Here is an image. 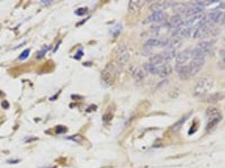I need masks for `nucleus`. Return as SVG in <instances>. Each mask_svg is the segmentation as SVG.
Instances as JSON below:
<instances>
[{
    "label": "nucleus",
    "mask_w": 225,
    "mask_h": 168,
    "mask_svg": "<svg viewBox=\"0 0 225 168\" xmlns=\"http://www.w3.org/2000/svg\"><path fill=\"white\" fill-rule=\"evenodd\" d=\"M172 66H171V64H169V63H167V64H164V65L161 66V70H160V76H168V75H170L171 73H172Z\"/></svg>",
    "instance_id": "16"
},
{
    "label": "nucleus",
    "mask_w": 225,
    "mask_h": 168,
    "mask_svg": "<svg viewBox=\"0 0 225 168\" xmlns=\"http://www.w3.org/2000/svg\"><path fill=\"white\" fill-rule=\"evenodd\" d=\"M1 105H2L4 108H8V107H9V103L7 102V101H4V102L1 103Z\"/></svg>",
    "instance_id": "29"
},
{
    "label": "nucleus",
    "mask_w": 225,
    "mask_h": 168,
    "mask_svg": "<svg viewBox=\"0 0 225 168\" xmlns=\"http://www.w3.org/2000/svg\"><path fill=\"white\" fill-rule=\"evenodd\" d=\"M112 118H113V113L107 112V113H105V114H104L103 119H104V121H105V122H108L110 119H112Z\"/></svg>",
    "instance_id": "26"
},
{
    "label": "nucleus",
    "mask_w": 225,
    "mask_h": 168,
    "mask_svg": "<svg viewBox=\"0 0 225 168\" xmlns=\"http://www.w3.org/2000/svg\"><path fill=\"white\" fill-rule=\"evenodd\" d=\"M66 131V128L63 126H57L55 128V132L56 133H59V135H60V133H64Z\"/></svg>",
    "instance_id": "24"
},
{
    "label": "nucleus",
    "mask_w": 225,
    "mask_h": 168,
    "mask_svg": "<svg viewBox=\"0 0 225 168\" xmlns=\"http://www.w3.org/2000/svg\"><path fill=\"white\" fill-rule=\"evenodd\" d=\"M221 24H222L223 26H225V14H224V16H223V19H222V21H221Z\"/></svg>",
    "instance_id": "32"
},
{
    "label": "nucleus",
    "mask_w": 225,
    "mask_h": 168,
    "mask_svg": "<svg viewBox=\"0 0 225 168\" xmlns=\"http://www.w3.org/2000/svg\"><path fill=\"white\" fill-rule=\"evenodd\" d=\"M222 98H223V94L214 93V94H212V95H209V97H207L206 101H207V102H216V101L221 100Z\"/></svg>",
    "instance_id": "18"
},
{
    "label": "nucleus",
    "mask_w": 225,
    "mask_h": 168,
    "mask_svg": "<svg viewBox=\"0 0 225 168\" xmlns=\"http://www.w3.org/2000/svg\"><path fill=\"white\" fill-rule=\"evenodd\" d=\"M192 60V48H187L185 51L178 53V55L176 57V61L178 65H188L190 61Z\"/></svg>",
    "instance_id": "4"
},
{
    "label": "nucleus",
    "mask_w": 225,
    "mask_h": 168,
    "mask_svg": "<svg viewBox=\"0 0 225 168\" xmlns=\"http://www.w3.org/2000/svg\"><path fill=\"white\" fill-rule=\"evenodd\" d=\"M206 117H207V126H206L207 131H209L211 129H213V128L221 121V119H222V116H221L220 111H218L216 108H209V109H207Z\"/></svg>",
    "instance_id": "3"
},
{
    "label": "nucleus",
    "mask_w": 225,
    "mask_h": 168,
    "mask_svg": "<svg viewBox=\"0 0 225 168\" xmlns=\"http://www.w3.org/2000/svg\"><path fill=\"white\" fill-rule=\"evenodd\" d=\"M41 4L42 5H50V4H52L51 1H48V0H43V1H41Z\"/></svg>",
    "instance_id": "28"
},
{
    "label": "nucleus",
    "mask_w": 225,
    "mask_h": 168,
    "mask_svg": "<svg viewBox=\"0 0 225 168\" xmlns=\"http://www.w3.org/2000/svg\"><path fill=\"white\" fill-rule=\"evenodd\" d=\"M168 25L170 28H174V27H180L183 25V17L180 16L179 14H176L171 17L168 18Z\"/></svg>",
    "instance_id": "9"
},
{
    "label": "nucleus",
    "mask_w": 225,
    "mask_h": 168,
    "mask_svg": "<svg viewBox=\"0 0 225 168\" xmlns=\"http://www.w3.org/2000/svg\"><path fill=\"white\" fill-rule=\"evenodd\" d=\"M133 77L136 80V81H139V82H141L142 80L144 79V73H143V71L141 70H135L134 72H133Z\"/></svg>",
    "instance_id": "20"
},
{
    "label": "nucleus",
    "mask_w": 225,
    "mask_h": 168,
    "mask_svg": "<svg viewBox=\"0 0 225 168\" xmlns=\"http://www.w3.org/2000/svg\"><path fill=\"white\" fill-rule=\"evenodd\" d=\"M223 16L224 14L221 11L220 9H214L212 13L207 15V18L209 20V24H216V23H221L222 19H223Z\"/></svg>",
    "instance_id": "8"
},
{
    "label": "nucleus",
    "mask_w": 225,
    "mask_h": 168,
    "mask_svg": "<svg viewBox=\"0 0 225 168\" xmlns=\"http://www.w3.org/2000/svg\"><path fill=\"white\" fill-rule=\"evenodd\" d=\"M161 55H162V57L164 58V61L167 62V63H169L171 60H174V58L177 57L178 52H177L176 48H167L163 53H161Z\"/></svg>",
    "instance_id": "11"
},
{
    "label": "nucleus",
    "mask_w": 225,
    "mask_h": 168,
    "mask_svg": "<svg viewBox=\"0 0 225 168\" xmlns=\"http://www.w3.org/2000/svg\"><path fill=\"white\" fill-rule=\"evenodd\" d=\"M144 5L143 1H131L128 4V11L133 15H136L140 13L141 7Z\"/></svg>",
    "instance_id": "12"
},
{
    "label": "nucleus",
    "mask_w": 225,
    "mask_h": 168,
    "mask_svg": "<svg viewBox=\"0 0 225 168\" xmlns=\"http://www.w3.org/2000/svg\"><path fill=\"white\" fill-rule=\"evenodd\" d=\"M224 43H225V39H224Z\"/></svg>",
    "instance_id": "33"
},
{
    "label": "nucleus",
    "mask_w": 225,
    "mask_h": 168,
    "mask_svg": "<svg viewBox=\"0 0 225 168\" xmlns=\"http://www.w3.org/2000/svg\"><path fill=\"white\" fill-rule=\"evenodd\" d=\"M116 67L113 64H107L106 67L104 69V71L101 72V81L106 86H110L115 80H116Z\"/></svg>",
    "instance_id": "2"
},
{
    "label": "nucleus",
    "mask_w": 225,
    "mask_h": 168,
    "mask_svg": "<svg viewBox=\"0 0 225 168\" xmlns=\"http://www.w3.org/2000/svg\"><path fill=\"white\" fill-rule=\"evenodd\" d=\"M29 52H31V51H29L28 48H27V49H25V51H24L23 53L20 54V56H19V60H22V61L26 60V58L28 57V55H29Z\"/></svg>",
    "instance_id": "23"
},
{
    "label": "nucleus",
    "mask_w": 225,
    "mask_h": 168,
    "mask_svg": "<svg viewBox=\"0 0 225 168\" xmlns=\"http://www.w3.org/2000/svg\"><path fill=\"white\" fill-rule=\"evenodd\" d=\"M86 13H87V8H79L75 10V15H78V16H83L86 15Z\"/></svg>",
    "instance_id": "25"
},
{
    "label": "nucleus",
    "mask_w": 225,
    "mask_h": 168,
    "mask_svg": "<svg viewBox=\"0 0 225 168\" xmlns=\"http://www.w3.org/2000/svg\"><path fill=\"white\" fill-rule=\"evenodd\" d=\"M187 117H188V116H185V117L181 118V119H180V120H179L177 123H174V127H172V131H174V132H176V131H178L179 129L181 128V126H183V123L186 122V120H187Z\"/></svg>",
    "instance_id": "19"
},
{
    "label": "nucleus",
    "mask_w": 225,
    "mask_h": 168,
    "mask_svg": "<svg viewBox=\"0 0 225 168\" xmlns=\"http://www.w3.org/2000/svg\"><path fill=\"white\" fill-rule=\"evenodd\" d=\"M222 61H223V64L225 66V53H223V55H222Z\"/></svg>",
    "instance_id": "31"
},
{
    "label": "nucleus",
    "mask_w": 225,
    "mask_h": 168,
    "mask_svg": "<svg viewBox=\"0 0 225 168\" xmlns=\"http://www.w3.org/2000/svg\"><path fill=\"white\" fill-rule=\"evenodd\" d=\"M162 66V65H161ZM161 66H158V65H154V64H152V63H145L144 64V69H145L146 72H149V73H151V74H156L159 75L160 74V70H161Z\"/></svg>",
    "instance_id": "13"
},
{
    "label": "nucleus",
    "mask_w": 225,
    "mask_h": 168,
    "mask_svg": "<svg viewBox=\"0 0 225 168\" xmlns=\"http://www.w3.org/2000/svg\"><path fill=\"white\" fill-rule=\"evenodd\" d=\"M197 47L200 48L204 53H206V55L207 54H209V53L213 51V44H212L211 42H207V41H203V42H200L198 45H197Z\"/></svg>",
    "instance_id": "14"
},
{
    "label": "nucleus",
    "mask_w": 225,
    "mask_h": 168,
    "mask_svg": "<svg viewBox=\"0 0 225 168\" xmlns=\"http://www.w3.org/2000/svg\"><path fill=\"white\" fill-rule=\"evenodd\" d=\"M128 58H130V54H128L127 49L125 48V47H122V45H121V47H119V51H118V55H117V64H118V66H119V67H123V66L127 63Z\"/></svg>",
    "instance_id": "7"
},
{
    "label": "nucleus",
    "mask_w": 225,
    "mask_h": 168,
    "mask_svg": "<svg viewBox=\"0 0 225 168\" xmlns=\"http://www.w3.org/2000/svg\"><path fill=\"white\" fill-rule=\"evenodd\" d=\"M168 15L165 14L164 11H159V13H152L151 16L148 17L146 21L150 23H155V25H163L168 21Z\"/></svg>",
    "instance_id": "5"
},
{
    "label": "nucleus",
    "mask_w": 225,
    "mask_h": 168,
    "mask_svg": "<svg viewBox=\"0 0 225 168\" xmlns=\"http://www.w3.org/2000/svg\"><path fill=\"white\" fill-rule=\"evenodd\" d=\"M68 139L72 140V141H75V142L79 144V145L83 144L84 141H86V139H84L82 136H80V135H73V136H71V137H68Z\"/></svg>",
    "instance_id": "17"
},
{
    "label": "nucleus",
    "mask_w": 225,
    "mask_h": 168,
    "mask_svg": "<svg viewBox=\"0 0 225 168\" xmlns=\"http://www.w3.org/2000/svg\"><path fill=\"white\" fill-rule=\"evenodd\" d=\"M218 9H224L225 10V1H224V2H222V4H221V5H220V8H218Z\"/></svg>",
    "instance_id": "30"
},
{
    "label": "nucleus",
    "mask_w": 225,
    "mask_h": 168,
    "mask_svg": "<svg viewBox=\"0 0 225 168\" xmlns=\"http://www.w3.org/2000/svg\"><path fill=\"white\" fill-rule=\"evenodd\" d=\"M213 86H214V80L209 76H204L198 80L196 86L194 89V95L198 97V98L204 97L213 89Z\"/></svg>",
    "instance_id": "1"
},
{
    "label": "nucleus",
    "mask_w": 225,
    "mask_h": 168,
    "mask_svg": "<svg viewBox=\"0 0 225 168\" xmlns=\"http://www.w3.org/2000/svg\"><path fill=\"white\" fill-rule=\"evenodd\" d=\"M168 7H172L171 2H165V1H160V2H154L151 5V10L152 13H159V11H164Z\"/></svg>",
    "instance_id": "10"
},
{
    "label": "nucleus",
    "mask_w": 225,
    "mask_h": 168,
    "mask_svg": "<svg viewBox=\"0 0 225 168\" xmlns=\"http://www.w3.org/2000/svg\"><path fill=\"white\" fill-rule=\"evenodd\" d=\"M121 30H122V25H117V26H115V27L110 30V34H113V35H117Z\"/></svg>",
    "instance_id": "21"
},
{
    "label": "nucleus",
    "mask_w": 225,
    "mask_h": 168,
    "mask_svg": "<svg viewBox=\"0 0 225 168\" xmlns=\"http://www.w3.org/2000/svg\"><path fill=\"white\" fill-rule=\"evenodd\" d=\"M48 49H50V46H44V47H43L42 51H39L37 53V58H41V57H43V56H44V54H45V53H46Z\"/></svg>",
    "instance_id": "22"
},
{
    "label": "nucleus",
    "mask_w": 225,
    "mask_h": 168,
    "mask_svg": "<svg viewBox=\"0 0 225 168\" xmlns=\"http://www.w3.org/2000/svg\"><path fill=\"white\" fill-rule=\"evenodd\" d=\"M150 63L154 64V65H158V66H161V65L167 64V62L164 61V58L162 57V55H161V54H156V55L152 56V57L150 58Z\"/></svg>",
    "instance_id": "15"
},
{
    "label": "nucleus",
    "mask_w": 225,
    "mask_h": 168,
    "mask_svg": "<svg viewBox=\"0 0 225 168\" xmlns=\"http://www.w3.org/2000/svg\"><path fill=\"white\" fill-rule=\"evenodd\" d=\"M82 54H83V53H82V51H79V52H78V54L75 55V58H78V60H79V58H81Z\"/></svg>",
    "instance_id": "27"
},
{
    "label": "nucleus",
    "mask_w": 225,
    "mask_h": 168,
    "mask_svg": "<svg viewBox=\"0 0 225 168\" xmlns=\"http://www.w3.org/2000/svg\"><path fill=\"white\" fill-rule=\"evenodd\" d=\"M209 27L211 25H205V24L199 23L196 27L194 28L192 37L194 38H204L209 34Z\"/></svg>",
    "instance_id": "6"
}]
</instances>
